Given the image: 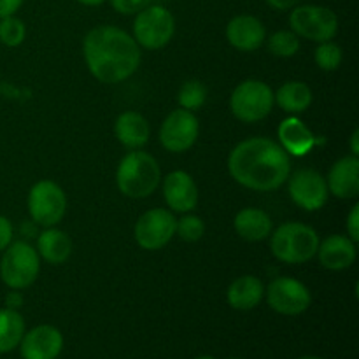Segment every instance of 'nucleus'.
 Here are the masks:
<instances>
[{"label":"nucleus","mask_w":359,"mask_h":359,"mask_svg":"<svg viewBox=\"0 0 359 359\" xmlns=\"http://www.w3.org/2000/svg\"><path fill=\"white\" fill-rule=\"evenodd\" d=\"M298 359H323V358H318V356H302V358H298Z\"/></svg>","instance_id":"58836bf2"},{"label":"nucleus","mask_w":359,"mask_h":359,"mask_svg":"<svg viewBox=\"0 0 359 359\" xmlns=\"http://www.w3.org/2000/svg\"><path fill=\"white\" fill-rule=\"evenodd\" d=\"M76 2L83 4V6H88V7H97L100 6V4H104L105 0H76Z\"/></svg>","instance_id":"4c0bfd02"},{"label":"nucleus","mask_w":359,"mask_h":359,"mask_svg":"<svg viewBox=\"0 0 359 359\" xmlns=\"http://www.w3.org/2000/svg\"><path fill=\"white\" fill-rule=\"evenodd\" d=\"M25 0H0V20L7 16H14L23 6Z\"/></svg>","instance_id":"72a5a7b5"},{"label":"nucleus","mask_w":359,"mask_h":359,"mask_svg":"<svg viewBox=\"0 0 359 359\" xmlns=\"http://www.w3.org/2000/svg\"><path fill=\"white\" fill-rule=\"evenodd\" d=\"M280 147L291 156H305L318 144V137L298 118H286L279 125Z\"/></svg>","instance_id":"6ab92c4d"},{"label":"nucleus","mask_w":359,"mask_h":359,"mask_svg":"<svg viewBox=\"0 0 359 359\" xmlns=\"http://www.w3.org/2000/svg\"><path fill=\"white\" fill-rule=\"evenodd\" d=\"M196 359H216V358H212V356H200V358H196Z\"/></svg>","instance_id":"ea45409f"},{"label":"nucleus","mask_w":359,"mask_h":359,"mask_svg":"<svg viewBox=\"0 0 359 359\" xmlns=\"http://www.w3.org/2000/svg\"><path fill=\"white\" fill-rule=\"evenodd\" d=\"M161 181L158 161L144 151H132L126 154L116 170L118 189L128 198H146L153 195Z\"/></svg>","instance_id":"7ed1b4c3"},{"label":"nucleus","mask_w":359,"mask_h":359,"mask_svg":"<svg viewBox=\"0 0 359 359\" xmlns=\"http://www.w3.org/2000/svg\"><path fill=\"white\" fill-rule=\"evenodd\" d=\"M175 233L186 242H196L203 237L205 233V224L200 219L198 216H193V214H188V216H182L181 219L175 221Z\"/></svg>","instance_id":"c756f323"},{"label":"nucleus","mask_w":359,"mask_h":359,"mask_svg":"<svg viewBox=\"0 0 359 359\" xmlns=\"http://www.w3.org/2000/svg\"><path fill=\"white\" fill-rule=\"evenodd\" d=\"M13 242V224L6 216H0V252Z\"/></svg>","instance_id":"473e14b6"},{"label":"nucleus","mask_w":359,"mask_h":359,"mask_svg":"<svg viewBox=\"0 0 359 359\" xmlns=\"http://www.w3.org/2000/svg\"><path fill=\"white\" fill-rule=\"evenodd\" d=\"M291 32L307 41L326 42L332 41L339 32V18L332 9L325 6H294L290 14Z\"/></svg>","instance_id":"6e6552de"},{"label":"nucleus","mask_w":359,"mask_h":359,"mask_svg":"<svg viewBox=\"0 0 359 359\" xmlns=\"http://www.w3.org/2000/svg\"><path fill=\"white\" fill-rule=\"evenodd\" d=\"M0 259V277L11 290L32 286L41 272V256L27 242H14L4 249Z\"/></svg>","instance_id":"39448f33"},{"label":"nucleus","mask_w":359,"mask_h":359,"mask_svg":"<svg viewBox=\"0 0 359 359\" xmlns=\"http://www.w3.org/2000/svg\"><path fill=\"white\" fill-rule=\"evenodd\" d=\"M25 335L23 316L13 309H0V354L11 353L20 346Z\"/></svg>","instance_id":"393cba45"},{"label":"nucleus","mask_w":359,"mask_h":359,"mask_svg":"<svg viewBox=\"0 0 359 359\" xmlns=\"http://www.w3.org/2000/svg\"><path fill=\"white\" fill-rule=\"evenodd\" d=\"M6 305H7V309H13V311H18V309H20L21 305H23V297H21V294H20V291H18V290L11 291V293L7 294V298H6Z\"/></svg>","instance_id":"f704fd0d"},{"label":"nucleus","mask_w":359,"mask_h":359,"mask_svg":"<svg viewBox=\"0 0 359 359\" xmlns=\"http://www.w3.org/2000/svg\"><path fill=\"white\" fill-rule=\"evenodd\" d=\"M207 100V88L200 81H186L177 93V102L181 109L186 111H198Z\"/></svg>","instance_id":"bb28decb"},{"label":"nucleus","mask_w":359,"mask_h":359,"mask_svg":"<svg viewBox=\"0 0 359 359\" xmlns=\"http://www.w3.org/2000/svg\"><path fill=\"white\" fill-rule=\"evenodd\" d=\"M163 196L175 212H191L198 203V188L188 172L175 170L165 177Z\"/></svg>","instance_id":"dca6fc26"},{"label":"nucleus","mask_w":359,"mask_h":359,"mask_svg":"<svg viewBox=\"0 0 359 359\" xmlns=\"http://www.w3.org/2000/svg\"><path fill=\"white\" fill-rule=\"evenodd\" d=\"M151 4L153 0H111L112 9L119 14H137Z\"/></svg>","instance_id":"7c9ffc66"},{"label":"nucleus","mask_w":359,"mask_h":359,"mask_svg":"<svg viewBox=\"0 0 359 359\" xmlns=\"http://www.w3.org/2000/svg\"><path fill=\"white\" fill-rule=\"evenodd\" d=\"M347 235L353 242L359 241V205H354L347 217Z\"/></svg>","instance_id":"2f4dec72"},{"label":"nucleus","mask_w":359,"mask_h":359,"mask_svg":"<svg viewBox=\"0 0 359 359\" xmlns=\"http://www.w3.org/2000/svg\"><path fill=\"white\" fill-rule=\"evenodd\" d=\"M37 252L51 265H62L72 255V241L58 228H46L37 238Z\"/></svg>","instance_id":"5701e85b"},{"label":"nucleus","mask_w":359,"mask_h":359,"mask_svg":"<svg viewBox=\"0 0 359 359\" xmlns=\"http://www.w3.org/2000/svg\"><path fill=\"white\" fill-rule=\"evenodd\" d=\"M235 231L238 237L244 238L248 242H259L265 241L272 233V219L269 214L262 209H255V207H248L242 209L241 212L235 216L233 221Z\"/></svg>","instance_id":"4be33fe9"},{"label":"nucleus","mask_w":359,"mask_h":359,"mask_svg":"<svg viewBox=\"0 0 359 359\" xmlns=\"http://www.w3.org/2000/svg\"><path fill=\"white\" fill-rule=\"evenodd\" d=\"M20 349L23 359H56L63 349V335L55 326L41 325L25 333Z\"/></svg>","instance_id":"4468645a"},{"label":"nucleus","mask_w":359,"mask_h":359,"mask_svg":"<svg viewBox=\"0 0 359 359\" xmlns=\"http://www.w3.org/2000/svg\"><path fill=\"white\" fill-rule=\"evenodd\" d=\"M273 91L266 83L248 79L238 84L230 97V111L238 121L258 123L272 112Z\"/></svg>","instance_id":"423d86ee"},{"label":"nucleus","mask_w":359,"mask_h":359,"mask_svg":"<svg viewBox=\"0 0 359 359\" xmlns=\"http://www.w3.org/2000/svg\"><path fill=\"white\" fill-rule=\"evenodd\" d=\"M83 53L91 76L105 84H118L132 77L142 58L135 39L112 25H102L88 32Z\"/></svg>","instance_id":"f03ea898"},{"label":"nucleus","mask_w":359,"mask_h":359,"mask_svg":"<svg viewBox=\"0 0 359 359\" xmlns=\"http://www.w3.org/2000/svg\"><path fill=\"white\" fill-rule=\"evenodd\" d=\"M27 37V27L16 16H7L0 20V42L9 48H16Z\"/></svg>","instance_id":"c85d7f7f"},{"label":"nucleus","mask_w":359,"mask_h":359,"mask_svg":"<svg viewBox=\"0 0 359 359\" xmlns=\"http://www.w3.org/2000/svg\"><path fill=\"white\" fill-rule=\"evenodd\" d=\"M28 210L34 223L41 226H56L67 212V196L56 182L39 181L28 193Z\"/></svg>","instance_id":"1a4fd4ad"},{"label":"nucleus","mask_w":359,"mask_h":359,"mask_svg":"<svg viewBox=\"0 0 359 359\" xmlns=\"http://www.w3.org/2000/svg\"><path fill=\"white\" fill-rule=\"evenodd\" d=\"M328 191L340 200L356 198L359 195V160L358 156H344L335 161L326 177Z\"/></svg>","instance_id":"f3484780"},{"label":"nucleus","mask_w":359,"mask_h":359,"mask_svg":"<svg viewBox=\"0 0 359 359\" xmlns=\"http://www.w3.org/2000/svg\"><path fill=\"white\" fill-rule=\"evenodd\" d=\"M319 263L328 270H346L356 262V242L346 235H332L325 242H319Z\"/></svg>","instance_id":"a211bd4d"},{"label":"nucleus","mask_w":359,"mask_h":359,"mask_svg":"<svg viewBox=\"0 0 359 359\" xmlns=\"http://www.w3.org/2000/svg\"><path fill=\"white\" fill-rule=\"evenodd\" d=\"M265 297V286L262 279L255 276H242L228 286L226 300L231 309L237 311H252L258 307Z\"/></svg>","instance_id":"412c9836"},{"label":"nucleus","mask_w":359,"mask_h":359,"mask_svg":"<svg viewBox=\"0 0 359 359\" xmlns=\"http://www.w3.org/2000/svg\"><path fill=\"white\" fill-rule=\"evenodd\" d=\"M226 39L238 51H256L266 39L265 25L252 14H238L228 21Z\"/></svg>","instance_id":"2eb2a0df"},{"label":"nucleus","mask_w":359,"mask_h":359,"mask_svg":"<svg viewBox=\"0 0 359 359\" xmlns=\"http://www.w3.org/2000/svg\"><path fill=\"white\" fill-rule=\"evenodd\" d=\"M273 100L283 111L290 112V114H298V112L307 111L309 105L312 104V91L305 83L290 81V83L283 84L277 93H273Z\"/></svg>","instance_id":"b1692460"},{"label":"nucleus","mask_w":359,"mask_h":359,"mask_svg":"<svg viewBox=\"0 0 359 359\" xmlns=\"http://www.w3.org/2000/svg\"><path fill=\"white\" fill-rule=\"evenodd\" d=\"M342 49H340L339 44H335L332 41L319 42V46L314 51L316 63L325 72H333V70L339 69L340 63H342Z\"/></svg>","instance_id":"cd10ccee"},{"label":"nucleus","mask_w":359,"mask_h":359,"mask_svg":"<svg viewBox=\"0 0 359 359\" xmlns=\"http://www.w3.org/2000/svg\"><path fill=\"white\" fill-rule=\"evenodd\" d=\"M269 49L280 58H291L300 51V37L291 30H279L269 37Z\"/></svg>","instance_id":"a878e982"},{"label":"nucleus","mask_w":359,"mask_h":359,"mask_svg":"<svg viewBox=\"0 0 359 359\" xmlns=\"http://www.w3.org/2000/svg\"><path fill=\"white\" fill-rule=\"evenodd\" d=\"M175 34V18L167 7L147 6L135 14L133 39L146 49H161Z\"/></svg>","instance_id":"0eeeda50"},{"label":"nucleus","mask_w":359,"mask_h":359,"mask_svg":"<svg viewBox=\"0 0 359 359\" xmlns=\"http://www.w3.org/2000/svg\"><path fill=\"white\" fill-rule=\"evenodd\" d=\"M290 196L304 210H319L328 202V184L319 172L312 168H302L290 179Z\"/></svg>","instance_id":"ddd939ff"},{"label":"nucleus","mask_w":359,"mask_h":359,"mask_svg":"<svg viewBox=\"0 0 359 359\" xmlns=\"http://www.w3.org/2000/svg\"><path fill=\"white\" fill-rule=\"evenodd\" d=\"M270 309L283 316H300L311 307L312 297L304 283L291 277H277L265 290Z\"/></svg>","instance_id":"9d476101"},{"label":"nucleus","mask_w":359,"mask_h":359,"mask_svg":"<svg viewBox=\"0 0 359 359\" xmlns=\"http://www.w3.org/2000/svg\"><path fill=\"white\" fill-rule=\"evenodd\" d=\"M298 2H300V0H266V4L277 11H290L293 9L294 6H298Z\"/></svg>","instance_id":"c9c22d12"},{"label":"nucleus","mask_w":359,"mask_h":359,"mask_svg":"<svg viewBox=\"0 0 359 359\" xmlns=\"http://www.w3.org/2000/svg\"><path fill=\"white\" fill-rule=\"evenodd\" d=\"M270 238L272 255L287 265L307 263L318 255L319 235L312 226L290 221L277 228Z\"/></svg>","instance_id":"20e7f679"},{"label":"nucleus","mask_w":359,"mask_h":359,"mask_svg":"<svg viewBox=\"0 0 359 359\" xmlns=\"http://www.w3.org/2000/svg\"><path fill=\"white\" fill-rule=\"evenodd\" d=\"M198 132L200 126L196 116L186 109H175L161 125L160 142L170 153H184L196 142Z\"/></svg>","instance_id":"f8f14e48"},{"label":"nucleus","mask_w":359,"mask_h":359,"mask_svg":"<svg viewBox=\"0 0 359 359\" xmlns=\"http://www.w3.org/2000/svg\"><path fill=\"white\" fill-rule=\"evenodd\" d=\"M233 359H237V358H233Z\"/></svg>","instance_id":"a19ab883"},{"label":"nucleus","mask_w":359,"mask_h":359,"mask_svg":"<svg viewBox=\"0 0 359 359\" xmlns=\"http://www.w3.org/2000/svg\"><path fill=\"white\" fill-rule=\"evenodd\" d=\"M290 154L266 137L242 140L228 156V172L244 188L273 191L290 177Z\"/></svg>","instance_id":"f257e3e1"},{"label":"nucleus","mask_w":359,"mask_h":359,"mask_svg":"<svg viewBox=\"0 0 359 359\" xmlns=\"http://www.w3.org/2000/svg\"><path fill=\"white\" fill-rule=\"evenodd\" d=\"M359 130H354L353 135H351V153H353V156H358L359 154Z\"/></svg>","instance_id":"e433bc0d"},{"label":"nucleus","mask_w":359,"mask_h":359,"mask_svg":"<svg viewBox=\"0 0 359 359\" xmlns=\"http://www.w3.org/2000/svg\"><path fill=\"white\" fill-rule=\"evenodd\" d=\"M175 217L167 209H151L135 223V242L146 251L165 248L175 235Z\"/></svg>","instance_id":"9b49d317"},{"label":"nucleus","mask_w":359,"mask_h":359,"mask_svg":"<svg viewBox=\"0 0 359 359\" xmlns=\"http://www.w3.org/2000/svg\"><path fill=\"white\" fill-rule=\"evenodd\" d=\"M116 139L130 149H139L149 140L151 128L147 119L135 111L121 112L114 125Z\"/></svg>","instance_id":"aec40b11"}]
</instances>
